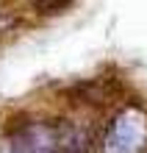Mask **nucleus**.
Instances as JSON below:
<instances>
[{
    "label": "nucleus",
    "instance_id": "f257e3e1",
    "mask_svg": "<svg viewBox=\"0 0 147 153\" xmlns=\"http://www.w3.org/2000/svg\"><path fill=\"white\" fill-rule=\"evenodd\" d=\"M11 153H61V134L44 123L25 125L11 139Z\"/></svg>",
    "mask_w": 147,
    "mask_h": 153
},
{
    "label": "nucleus",
    "instance_id": "f03ea898",
    "mask_svg": "<svg viewBox=\"0 0 147 153\" xmlns=\"http://www.w3.org/2000/svg\"><path fill=\"white\" fill-rule=\"evenodd\" d=\"M139 128L133 120H114V128L106 139V153H139Z\"/></svg>",
    "mask_w": 147,
    "mask_h": 153
}]
</instances>
